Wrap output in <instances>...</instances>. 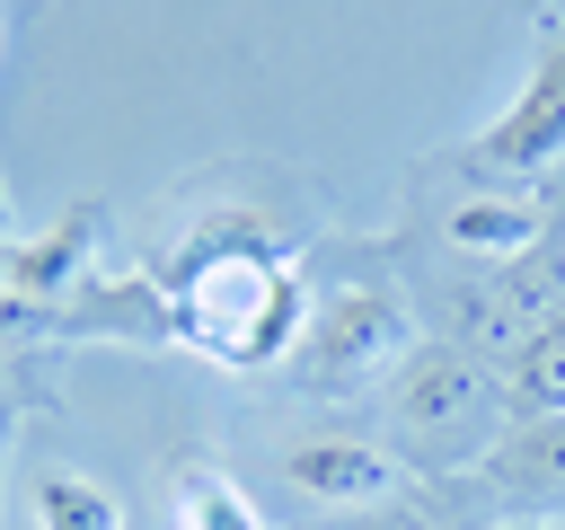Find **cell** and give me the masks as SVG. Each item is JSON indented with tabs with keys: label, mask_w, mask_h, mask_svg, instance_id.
<instances>
[{
	"label": "cell",
	"mask_w": 565,
	"mask_h": 530,
	"mask_svg": "<svg viewBox=\"0 0 565 530\" xmlns=\"http://www.w3.org/2000/svg\"><path fill=\"white\" fill-rule=\"evenodd\" d=\"M512 380L441 336H424L362 406V433L415 477V486H459L486 468V451L512 433Z\"/></svg>",
	"instance_id": "obj_2"
},
{
	"label": "cell",
	"mask_w": 565,
	"mask_h": 530,
	"mask_svg": "<svg viewBox=\"0 0 565 530\" xmlns=\"http://www.w3.org/2000/svg\"><path fill=\"white\" fill-rule=\"evenodd\" d=\"M9 371H18V353H0V398H9Z\"/></svg>",
	"instance_id": "obj_15"
},
{
	"label": "cell",
	"mask_w": 565,
	"mask_h": 530,
	"mask_svg": "<svg viewBox=\"0 0 565 530\" xmlns=\"http://www.w3.org/2000/svg\"><path fill=\"white\" fill-rule=\"evenodd\" d=\"M62 336H124V344H168L177 336V300H168V283L159 274H88L71 300H62V318H53Z\"/></svg>",
	"instance_id": "obj_9"
},
{
	"label": "cell",
	"mask_w": 565,
	"mask_h": 530,
	"mask_svg": "<svg viewBox=\"0 0 565 530\" xmlns=\"http://www.w3.org/2000/svg\"><path fill=\"white\" fill-rule=\"evenodd\" d=\"M97 239H106V212H97V203L62 212L44 239H9V256H0V265H9V292L62 318V300L97 274Z\"/></svg>",
	"instance_id": "obj_8"
},
{
	"label": "cell",
	"mask_w": 565,
	"mask_h": 530,
	"mask_svg": "<svg viewBox=\"0 0 565 530\" xmlns=\"http://www.w3.org/2000/svg\"><path fill=\"white\" fill-rule=\"evenodd\" d=\"M26 512H35V530H124V504L88 468H62V459H44L26 477Z\"/></svg>",
	"instance_id": "obj_10"
},
{
	"label": "cell",
	"mask_w": 565,
	"mask_h": 530,
	"mask_svg": "<svg viewBox=\"0 0 565 530\" xmlns=\"http://www.w3.org/2000/svg\"><path fill=\"white\" fill-rule=\"evenodd\" d=\"M9 424H18V406H9V398H0V459H9Z\"/></svg>",
	"instance_id": "obj_14"
},
{
	"label": "cell",
	"mask_w": 565,
	"mask_h": 530,
	"mask_svg": "<svg viewBox=\"0 0 565 530\" xmlns=\"http://www.w3.org/2000/svg\"><path fill=\"white\" fill-rule=\"evenodd\" d=\"M459 495L494 521H565V415H512V433L477 477H459Z\"/></svg>",
	"instance_id": "obj_7"
},
{
	"label": "cell",
	"mask_w": 565,
	"mask_h": 530,
	"mask_svg": "<svg viewBox=\"0 0 565 530\" xmlns=\"http://www.w3.org/2000/svg\"><path fill=\"white\" fill-rule=\"evenodd\" d=\"M450 177H477V186H521V177H547L565 168V18L539 26V53H530V80L521 97L459 150H441Z\"/></svg>",
	"instance_id": "obj_5"
},
{
	"label": "cell",
	"mask_w": 565,
	"mask_h": 530,
	"mask_svg": "<svg viewBox=\"0 0 565 530\" xmlns=\"http://www.w3.org/2000/svg\"><path fill=\"white\" fill-rule=\"evenodd\" d=\"M406 292H415L424 336H441V344H459V353H477V362L503 371L539 327L565 318V256H556V239H539V247H521L503 265H450L441 256Z\"/></svg>",
	"instance_id": "obj_4"
},
{
	"label": "cell",
	"mask_w": 565,
	"mask_h": 530,
	"mask_svg": "<svg viewBox=\"0 0 565 530\" xmlns=\"http://www.w3.org/2000/svg\"><path fill=\"white\" fill-rule=\"evenodd\" d=\"M168 300H177V336L203 344L212 362L230 371H265V362H291L300 327H309V274L282 256V239L265 221H203L177 256H168Z\"/></svg>",
	"instance_id": "obj_1"
},
{
	"label": "cell",
	"mask_w": 565,
	"mask_h": 530,
	"mask_svg": "<svg viewBox=\"0 0 565 530\" xmlns=\"http://www.w3.org/2000/svg\"><path fill=\"white\" fill-rule=\"evenodd\" d=\"M309 530H441V495L415 486L397 504H371V512H344V521H309Z\"/></svg>",
	"instance_id": "obj_13"
},
{
	"label": "cell",
	"mask_w": 565,
	"mask_h": 530,
	"mask_svg": "<svg viewBox=\"0 0 565 530\" xmlns=\"http://www.w3.org/2000/svg\"><path fill=\"white\" fill-rule=\"evenodd\" d=\"M274 486H282L300 512H318V521H344V512H371V504L415 495V477H406L371 433H309V442H291V451L274 459Z\"/></svg>",
	"instance_id": "obj_6"
},
{
	"label": "cell",
	"mask_w": 565,
	"mask_h": 530,
	"mask_svg": "<svg viewBox=\"0 0 565 530\" xmlns=\"http://www.w3.org/2000/svg\"><path fill=\"white\" fill-rule=\"evenodd\" d=\"M424 344V318H415V292L397 274H344L309 300V327L282 362V380L300 398H327V406H371V389Z\"/></svg>",
	"instance_id": "obj_3"
},
{
	"label": "cell",
	"mask_w": 565,
	"mask_h": 530,
	"mask_svg": "<svg viewBox=\"0 0 565 530\" xmlns=\"http://www.w3.org/2000/svg\"><path fill=\"white\" fill-rule=\"evenodd\" d=\"M0 239H9V194H0Z\"/></svg>",
	"instance_id": "obj_17"
},
{
	"label": "cell",
	"mask_w": 565,
	"mask_h": 530,
	"mask_svg": "<svg viewBox=\"0 0 565 530\" xmlns=\"http://www.w3.org/2000/svg\"><path fill=\"white\" fill-rule=\"evenodd\" d=\"M503 380H512V406H521V415H565V318L539 327V336L503 362Z\"/></svg>",
	"instance_id": "obj_12"
},
{
	"label": "cell",
	"mask_w": 565,
	"mask_h": 530,
	"mask_svg": "<svg viewBox=\"0 0 565 530\" xmlns=\"http://www.w3.org/2000/svg\"><path fill=\"white\" fill-rule=\"evenodd\" d=\"M547 239H556V256H565V221H556V230H547Z\"/></svg>",
	"instance_id": "obj_16"
},
{
	"label": "cell",
	"mask_w": 565,
	"mask_h": 530,
	"mask_svg": "<svg viewBox=\"0 0 565 530\" xmlns=\"http://www.w3.org/2000/svg\"><path fill=\"white\" fill-rule=\"evenodd\" d=\"M168 512H177V530H265V512L238 495V477H221L212 459H185L177 477H168Z\"/></svg>",
	"instance_id": "obj_11"
}]
</instances>
